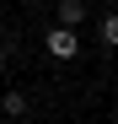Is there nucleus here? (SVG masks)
Masks as SVG:
<instances>
[{
    "mask_svg": "<svg viewBox=\"0 0 118 124\" xmlns=\"http://www.w3.org/2000/svg\"><path fill=\"white\" fill-rule=\"evenodd\" d=\"M86 22V0H59V27H81Z\"/></svg>",
    "mask_w": 118,
    "mask_h": 124,
    "instance_id": "2",
    "label": "nucleus"
},
{
    "mask_svg": "<svg viewBox=\"0 0 118 124\" xmlns=\"http://www.w3.org/2000/svg\"><path fill=\"white\" fill-rule=\"evenodd\" d=\"M43 43H48V54H54V59H75V54H81L75 27H48V38H43Z\"/></svg>",
    "mask_w": 118,
    "mask_h": 124,
    "instance_id": "1",
    "label": "nucleus"
},
{
    "mask_svg": "<svg viewBox=\"0 0 118 124\" xmlns=\"http://www.w3.org/2000/svg\"><path fill=\"white\" fill-rule=\"evenodd\" d=\"M0 108L16 119V113H27V97H22V92H6V97H0Z\"/></svg>",
    "mask_w": 118,
    "mask_h": 124,
    "instance_id": "3",
    "label": "nucleus"
},
{
    "mask_svg": "<svg viewBox=\"0 0 118 124\" xmlns=\"http://www.w3.org/2000/svg\"><path fill=\"white\" fill-rule=\"evenodd\" d=\"M102 43H107V49H118V11L102 22Z\"/></svg>",
    "mask_w": 118,
    "mask_h": 124,
    "instance_id": "4",
    "label": "nucleus"
}]
</instances>
